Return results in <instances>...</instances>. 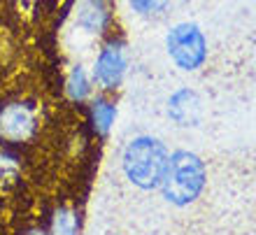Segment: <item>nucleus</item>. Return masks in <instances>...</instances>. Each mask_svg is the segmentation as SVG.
I'll return each instance as SVG.
<instances>
[{"instance_id":"obj_5","label":"nucleus","mask_w":256,"mask_h":235,"mask_svg":"<svg viewBox=\"0 0 256 235\" xmlns=\"http://www.w3.org/2000/svg\"><path fill=\"white\" fill-rule=\"evenodd\" d=\"M38 119L28 102H7L0 108V140L24 142L33 135Z\"/></svg>"},{"instance_id":"obj_10","label":"nucleus","mask_w":256,"mask_h":235,"mask_svg":"<svg viewBox=\"0 0 256 235\" xmlns=\"http://www.w3.org/2000/svg\"><path fill=\"white\" fill-rule=\"evenodd\" d=\"M52 235H77V214L72 210H56L54 219H52Z\"/></svg>"},{"instance_id":"obj_9","label":"nucleus","mask_w":256,"mask_h":235,"mask_svg":"<svg viewBox=\"0 0 256 235\" xmlns=\"http://www.w3.org/2000/svg\"><path fill=\"white\" fill-rule=\"evenodd\" d=\"M116 119V105L108 98H96L91 102V126L98 135H108Z\"/></svg>"},{"instance_id":"obj_1","label":"nucleus","mask_w":256,"mask_h":235,"mask_svg":"<svg viewBox=\"0 0 256 235\" xmlns=\"http://www.w3.org/2000/svg\"><path fill=\"white\" fill-rule=\"evenodd\" d=\"M205 163L198 154L189 149H177L168 156L166 175H163L161 188L166 200L175 208H186L200 196L205 186Z\"/></svg>"},{"instance_id":"obj_7","label":"nucleus","mask_w":256,"mask_h":235,"mask_svg":"<svg viewBox=\"0 0 256 235\" xmlns=\"http://www.w3.org/2000/svg\"><path fill=\"white\" fill-rule=\"evenodd\" d=\"M168 114L177 126H198L202 119V100L194 88H180L170 96Z\"/></svg>"},{"instance_id":"obj_6","label":"nucleus","mask_w":256,"mask_h":235,"mask_svg":"<svg viewBox=\"0 0 256 235\" xmlns=\"http://www.w3.org/2000/svg\"><path fill=\"white\" fill-rule=\"evenodd\" d=\"M72 21L82 33L102 35L112 24V5L110 0H74Z\"/></svg>"},{"instance_id":"obj_11","label":"nucleus","mask_w":256,"mask_h":235,"mask_svg":"<svg viewBox=\"0 0 256 235\" xmlns=\"http://www.w3.org/2000/svg\"><path fill=\"white\" fill-rule=\"evenodd\" d=\"M138 14L142 16H152V14H161L170 5V0H128Z\"/></svg>"},{"instance_id":"obj_2","label":"nucleus","mask_w":256,"mask_h":235,"mask_svg":"<svg viewBox=\"0 0 256 235\" xmlns=\"http://www.w3.org/2000/svg\"><path fill=\"white\" fill-rule=\"evenodd\" d=\"M168 149L152 135H140L128 142L124 152V172L138 188H158L168 166Z\"/></svg>"},{"instance_id":"obj_4","label":"nucleus","mask_w":256,"mask_h":235,"mask_svg":"<svg viewBox=\"0 0 256 235\" xmlns=\"http://www.w3.org/2000/svg\"><path fill=\"white\" fill-rule=\"evenodd\" d=\"M128 70L126 49L119 42H108L105 47L98 52L94 63V82L105 91H114L122 86L124 77Z\"/></svg>"},{"instance_id":"obj_8","label":"nucleus","mask_w":256,"mask_h":235,"mask_svg":"<svg viewBox=\"0 0 256 235\" xmlns=\"http://www.w3.org/2000/svg\"><path fill=\"white\" fill-rule=\"evenodd\" d=\"M91 88H94V82H91L88 72L84 70V66L82 63L72 66V70H70V74H68V80H66L68 98L74 102L86 100L88 96H91Z\"/></svg>"},{"instance_id":"obj_3","label":"nucleus","mask_w":256,"mask_h":235,"mask_svg":"<svg viewBox=\"0 0 256 235\" xmlns=\"http://www.w3.org/2000/svg\"><path fill=\"white\" fill-rule=\"evenodd\" d=\"M166 47H168V56L172 58V63L186 72L198 70L208 58V40L200 28L189 21L170 28Z\"/></svg>"}]
</instances>
